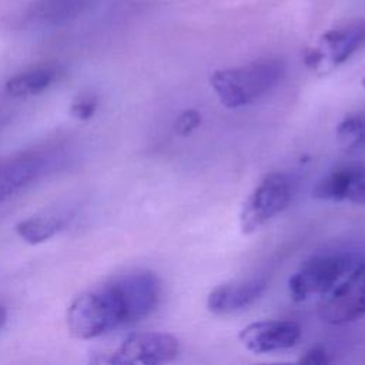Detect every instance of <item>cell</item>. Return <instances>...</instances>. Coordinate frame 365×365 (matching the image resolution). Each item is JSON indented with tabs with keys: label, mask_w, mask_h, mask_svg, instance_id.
I'll return each mask as SVG.
<instances>
[{
	"label": "cell",
	"mask_w": 365,
	"mask_h": 365,
	"mask_svg": "<svg viewBox=\"0 0 365 365\" xmlns=\"http://www.w3.org/2000/svg\"><path fill=\"white\" fill-rule=\"evenodd\" d=\"M161 284L151 271L110 278L83 292L70 305L67 325L78 339H93L148 317L160 301Z\"/></svg>",
	"instance_id": "1"
},
{
	"label": "cell",
	"mask_w": 365,
	"mask_h": 365,
	"mask_svg": "<svg viewBox=\"0 0 365 365\" xmlns=\"http://www.w3.org/2000/svg\"><path fill=\"white\" fill-rule=\"evenodd\" d=\"M285 66L279 58H259L242 66L215 70L210 86L218 101L230 110L254 104L282 78Z\"/></svg>",
	"instance_id": "2"
},
{
	"label": "cell",
	"mask_w": 365,
	"mask_h": 365,
	"mask_svg": "<svg viewBox=\"0 0 365 365\" xmlns=\"http://www.w3.org/2000/svg\"><path fill=\"white\" fill-rule=\"evenodd\" d=\"M364 255L338 251L318 254L301 264L288 279L289 297L302 302L314 297H325L362 261Z\"/></svg>",
	"instance_id": "3"
},
{
	"label": "cell",
	"mask_w": 365,
	"mask_h": 365,
	"mask_svg": "<svg viewBox=\"0 0 365 365\" xmlns=\"http://www.w3.org/2000/svg\"><path fill=\"white\" fill-rule=\"evenodd\" d=\"M64 161V147L44 145L0 160V204Z\"/></svg>",
	"instance_id": "4"
},
{
	"label": "cell",
	"mask_w": 365,
	"mask_h": 365,
	"mask_svg": "<svg viewBox=\"0 0 365 365\" xmlns=\"http://www.w3.org/2000/svg\"><path fill=\"white\" fill-rule=\"evenodd\" d=\"M365 46V17L355 19L325 31L318 43L308 48L304 61L317 76H327Z\"/></svg>",
	"instance_id": "5"
},
{
	"label": "cell",
	"mask_w": 365,
	"mask_h": 365,
	"mask_svg": "<svg viewBox=\"0 0 365 365\" xmlns=\"http://www.w3.org/2000/svg\"><path fill=\"white\" fill-rule=\"evenodd\" d=\"M292 197V182L284 173L267 174L244 200L238 222L242 234H252L281 214Z\"/></svg>",
	"instance_id": "6"
},
{
	"label": "cell",
	"mask_w": 365,
	"mask_h": 365,
	"mask_svg": "<svg viewBox=\"0 0 365 365\" xmlns=\"http://www.w3.org/2000/svg\"><path fill=\"white\" fill-rule=\"evenodd\" d=\"M180 341L165 332H135L128 335L117 348L94 358L96 364L110 365H157L175 359Z\"/></svg>",
	"instance_id": "7"
},
{
	"label": "cell",
	"mask_w": 365,
	"mask_h": 365,
	"mask_svg": "<svg viewBox=\"0 0 365 365\" xmlns=\"http://www.w3.org/2000/svg\"><path fill=\"white\" fill-rule=\"evenodd\" d=\"M319 318L341 325L365 317V257L318 307Z\"/></svg>",
	"instance_id": "8"
},
{
	"label": "cell",
	"mask_w": 365,
	"mask_h": 365,
	"mask_svg": "<svg viewBox=\"0 0 365 365\" xmlns=\"http://www.w3.org/2000/svg\"><path fill=\"white\" fill-rule=\"evenodd\" d=\"M301 334V325L295 321L262 319L245 325L238 332V339L252 354H271L292 348Z\"/></svg>",
	"instance_id": "9"
},
{
	"label": "cell",
	"mask_w": 365,
	"mask_h": 365,
	"mask_svg": "<svg viewBox=\"0 0 365 365\" xmlns=\"http://www.w3.org/2000/svg\"><path fill=\"white\" fill-rule=\"evenodd\" d=\"M267 289V278L252 277L215 287L207 297V308L217 315H228L247 309Z\"/></svg>",
	"instance_id": "10"
},
{
	"label": "cell",
	"mask_w": 365,
	"mask_h": 365,
	"mask_svg": "<svg viewBox=\"0 0 365 365\" xmlns=\"http://www.w3.org/2000/svg\"><path fill=\"white\" fill-rule=\"evenodd\" d=\"M58 77L54 66H37L21 71L6 83V91L11 97H29L47 90Z\"/></svg>",
	"instance_id": "11"
},
{
	"label": "cell",
	"mask_w": 365,
	"mask_h": 365,
	"mask_svg": "<svg viewBox=\"0 0 365 365\" xmlns=\"http://www.w3.org/2000/svg\"><path fill=\"white\" fill-rule=\"evenodd\" d=\"M64 225L66 220L60 215H36L20 221L16 225V232L23 241L34 245L50 240L61 231Z\"/></svg>",
	"instance_id": "12"
},
{
	"label": "cell",
	"mask_w": 365,
	"mask_h": 365,
	"mask_svg": "<svg viewBox=\"0 0 365 365\" xmlns=\"http://www.w3.org/2000/svg\"><path fill=\"white\" fill-rule=\"evenodd\" d=\"M336 141L348 154L365 150V111L349 113L338 123Z\"/></svg>",
	"instance_id": "13"
},
{
	"label": "cell",
	"mask_w": 365,
	"mask_h": 365,
	"mask_svg": "<svg viewBox=\"0 0 365 365\" xmlns=\"http://www.w3.org/2000/svg\"><path fill=\"white\" fill-rule=\"evenodd\" d=\"M97 106H98V98L96 94H81L73 101L70 107V113L74 118L86 121L94 115Z\"/></svg>",
	"instance_id": "14"
},
{
	"label": "cell",
	"mask_w": 365,
	"mask_h": 365,
	"mask_svg": "<svg viewBox=\"0 0 365 365\" xmlns=\"http://www.w3.org/2000/svg\"><path fill=\"white\" fill-rule=\"evenodd\" d=\"M345 201L365 205V165H356Z\"/></svg>",
	"instance_id": "15"
},
{
	"label": "cell",
	"mask_w": 365,
	"mask_h": 365,
	"mask_svg": "<svg viewBox=\"0 0 365 365\" xmlns=\"http://www.w3.org/2000/svg\"><path fill=\"white\" fill-rule=\"evenodd\" d=\"M200 124H201V113L194 110V108H188V110L181 111L178 114V117L175 118V123H174L175 131L180 135H188Z\"/></svg>",
	"instance_id": "16"
},
{
	"label": "cell",
	"mask_w": 365,
	"mask_h": 365,
	"mask_svg": "<svg viewBox=\"0 0 365 365\" xmlns=\"http://www.w3.org/2000/svg\"><path fill=\"white\" fill-rule=\"evenodd\" d=\"M299 364H305V365H327L332 362V358L329 356L328 351L321 346V345H315L311 346L309 349H307L304 352V355H301L298 358Z\"/></svg>",
	"instance_id": "17"
},
{
	"label": "cell",
	"mask_w": 365,
	"mask_h": 365,
	"mask_svg": "<svg viewBox=\"0 0 365 365\" xmlns=\"http://www.w3.org/2000/svg\"><path fill=\"white\" fill-rule=\"evenodd\" d=\"M6 318H7V314H6V309L0 305V329H1V327L4 325V322H6Z\"/></svg>",
	"instance_id": "18"
},
{
	"label": "cell",
	"mask_w": 365,
	"mask_h": 365,
	"mask_svg": "<svg viewBox=\"0 0 365 365\" xmlns=\"http://www.w3.org/2000/svg\"><path fill=\"white\" fill-rule=\"evenodd\" d=\"M361 84H362V88H364V90H365V77H364V78H362V83H361Z\"/></svg>",
	"instance_id": "19"
}]
</instances>
